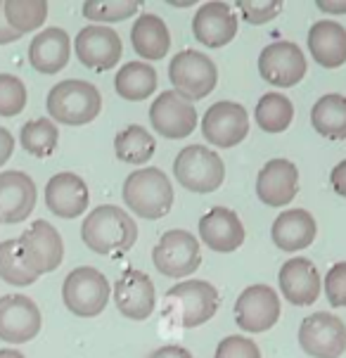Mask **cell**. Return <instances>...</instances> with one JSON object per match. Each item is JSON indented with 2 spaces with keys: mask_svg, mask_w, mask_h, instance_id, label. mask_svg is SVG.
Returning <instances> with one entry per match:
<instances>
[{
  "mask_svg": "<svg viewBox=\"0 0 346 358\" xmlns=\"http://www.w3.org/2000/svg\"><path fill=\"white\" fill-rule=\"evenodd\" d=\"M112 287L107 278L93 266L74 268L64 278L62 285V301L71 313L78 318H95L105 311Z\"/></svg>",
  "mask_w": 346,
  "mask_h": 358,
  "instance_id": "cell-7",
  "label": "cell"
},
{
  "mask_svg": "<svg viewBox=\"0 0 346 358\" xmlns=\"http://www.w3.org/2000/svg\"><path fill=\"white\" fill-rule=\"evenodd\" d=\"M114 304L121 315L131 320L150 318L157 306V289L152 278L138 268H126L114 285Z\"/></svg>",
  "mask_w": 346,
  "mask_h": 358,
  "instance_id": "cell-17",
  "label": "cell"
},
{
  "mask_svg": "<svg viewBox=\"0 0 346 358\" xmlns=\"http://www.w3.org/2000/svg\"><path fill=\"white\" fill-rule=\"evenodd\" d=\"M0 278L15 287H27L38 280V275L29 268L24 261L20 240H5L0 242Z\"/></svg>",
  "mask_w": 346,
  "mask_h": 358,
  "instance_id": "cell-34",
  "label": "cell"
},
{
  "mask_svg": "<svg viewBox=\"0 0 346 358\" xmlns=\"http://www.w3.org/2000/svg\"><path fill=\"white\" fill-rule=\"evenodd\" d=\"M90 192L86 180L78 173H55L45 185V204L55 216L76 218L88 209Z\"/></svg>",
  "mask_w": 346,
  "mask_h": 358,
  "instance_id": "cell-23",
  "label": "cell"
},
{
  "mask_svg": "<svg viewBox=\"0 0 346 358\" xmlns=\"http://www.w3.org/2000/svg\"><path fill=\"white\" fill-rule=\"evenodd\" d=\"M114 90H117L119 98L140 102L147 100L152 93L157 90V71L150 62L136 59V62H126L117 71L114 78Z\"/></svg>",
  "mask_w": 346,
  "mask_h": 358,
  "instance_id": "cell-28",
  "label": "cell"
},
{
  "mask_svg": "<svg viewBox=\"0 0 346 358\" xmlns=\"http://www.w3.org/2000/svg\"><path fill=\"white\" fill-rule=\"evenodd\" d=\"M138 12V3L131 0H119V3H98V0H88L83 3V17L90 22H102V27H109L114 22H126Z\"/></svg>",
  "mask_w": 346,
  "mask_h": 358,
  "instance_id": "cell-35",
  "label": "cell"
},
{
  "mask_svg": "<svg viewBox=\"0 0 346 358\" xmlns=\"http://www.w3.org/2000/svg\"><path fill=\"white\" fill-rule=\"evenodd\" d=\"M299 190V171L289 159H271L261 166L257 176V195L264 204L280 209L296 197Z\"/></svg>",
  "mask_w": 346,
  "mask_h": 358,
  "instance_id": "cell-18",
  "label": "cell"
},
{
  "mask_svg": "<svg viewBox=\"0 0 346 358\" xmlns=\"http://www.w3.org/2000/svg\"><path fill=\"white\" fill-rule=\"evenodd\" d=\"M20 247L24 254V261L31 268L36 275H45V273H52L55 268H59L64 259V242L59 230L48 221H34L31 226L22 233Z\"/></svg>",
  "mask_w": 346,
  "mask_h": 358,
  "instance_id": "cell-9",
  "label": "cell"
},
{
  "mask_svg": "<svg viewBox=\"0 0 346 358\" xmlns=\"http://www.w3.org/2000/svg\"><path fill=\"white\" fill-rule=\"evenodd\" d=\"M81 240L95 254H124L138 240V226L117 204H100L83 218Z\"/></svg>",
  "mask_w": 346,
  "mask_h": 358,
  "instance_id": "cell-1",
  "label": "cell"
},
{
  "mask_svg": "<svg viewBox=\"0 0 346 358\" xmlns=\"http://www.w3.org/2000/svg\"><path fill=\"white\" fill-rule=\"evenodd\" d=\"M238 10L245 17V22L259 27V24L275 20L282 12V3L280 0H271V3H247V0H242V3H238Z\"/></svg>",
  "mask_w": 346,
  "mask_h": 358,
  "instance_id": "cell-39",
  "label": "cell"
},
{
  "mask_svg": "<svg viewBox=\"0 0 346 358\" xmlns=\"http://www.w3.org/2000/svg\"><path fill=\"white\" fill-rule=\"evenodd\" d=\"M214 358H261V349L249 337L230 335L218 342Z\"/></svg>",
  "mask_w": 346,
  "mask_h": 358,
  "instance_id": "cell-37",
  "label": "cell"
},
{
  "mask_svg": "<svg viewBox=\"0 0 346 358\" xmlns=\"http://www.w3.org/2000/svg\"><path fill=\"white\" fill-rule=\"evenodd\" d=\"M199 238L211 252L230 254L245 242V226L228 206H214L199 218Z\"/></svg>",
  "mask_w": 346,
  "mask_h": 358,
  "instance_id": "cell-22",
  "label": "cell"
},
{
  "mask_svg": "<svg viewBox=\"0 0 346 358\" xmlns=\"http://www.w3.org/2000/svg\"><path fill=\"white\" fill-rule=\"evenodd\" d=\"M131 43L133 50L143 57V62H157L168 55L171 48V31L159 15L143 12L131 27Z\"/></svg>",
  "mask_w": 346,
  "mask_h": 358,
  "instance_id": "cell-27",
  "label": "cell"
},
{
  "mask_svg": "<svg viewBox=\"0 0 346 358\" xmlns=\"http://www.w3.org/2000/svg\"><path fill=\"white\" fill-rule=\"evenodd\" d=\"M0 358H27V356L17 349H0Z\"/></svg>",
  "mask_w": 346,
  "mask_h": 358,
  "instance_id": "cell-45",
  "label": "cell"
},
{
  "mask_svg": "<svg viewBox=\"0 0 346 358\" xmlns=\"http://www.w3.org/2000/svg\"><path fill=\"white\" fill-rule=\"evenodd\" d=\"M311 124L323 138L346 141V95L327 93L311 107Z\"/></svg>",
  "mask_w": 346,
  "mask_h": 358,
  "instance_id": "cell-29",
  "label": "cell"
},
{
  "mask_svg": "<svg viewBox=\"0 0 346 358\" xmlns=\"http://www.w3.org/2000/svg\"><path fill=\"white\" fill-rule=\"evenodd\" d=\"M202 136L216 148H235L249 136V114L240 102H214L202 117Z\"/></svg>",
  "mask_w": 346,
  "mask_h": 358,
  "instance_id": "cell-13",
  "label": "cell"
},
{
  "mask_svg": "<svg viewBox=\"0 0 346 358\" xmlns=\"http://www.w3.org/2000/svg\"><path fill=\"white\" fill-rule=\"evenodd\" d=\"M57 143H59V131L57 124L50 117L27 121L20 131V145L29 155L38 157V159L50 157L57 150Z\"/></svg>",
  "mask_w": 346,
  "mask_h": 358,
  "instance_id": "cell-32",
  "label": "cell"
},
{
  "mask_svg": "<svg viewBox=\"0 0 346 358\" xmlns=\"http://www.w3.org/2000/svg\"><path fill=\"white\" fill-rule=\"evenodd\" d=\"M20 38V34L10 27L8 20H5V12H3V3H0V45L5 43H12V41Z\"/></svg>",
  "mask_w": 346,
  "mask_h": 358,
  "instance_id": "cell-43",
  "label": "cell"
},
{
  "mask_svg": "<svg viewBox=\"0 0 346 358\" xmlns=\"http://www.w3.org/2000/svg\"><path fill=\"white\" fill-rule=\"evenodd\" d=\"M3 12L10 27L24 36L41 29V24L48 17V3L43 0H8V3H3Z\"/></svg>",
  "mask_w": 346,
  "mask_h": 358,
  "instance_id": "cell-33",
  "label": "cell"
},
{
  "mask_svg": "<svg viewBox=\"0 0 346 358\" xmlns=\"http://www.w3.org/2000/svg\"><path fill=\"white\" fill-rule=\"evenodd\" d=\"M45 107L52 121L66 126H83L100 117L102 95L90 81L66 78L50 88Z\"/></svg>",
  "mask_w": 346,
  "mask_h": 358,
  "instance_id": "cell-2",
  "label": "cell"
},
{
  "mask_svg": "<svg viewBox=\"0 0 346 358\" xmlns=\"http://www.w3.org/2000/svg\"><path fill=\"white\" fill-rule=\"evenodd\" d=\"M154 268L166 278H187L202 264V250L190 230L173 228L161 235L152 250Z\"/></svg>",
  "mask_w": 346,
  "mask_h": 358,
  "instance_id": "cell-8",
  "label": "cell"
},
{
  "mask_svg": "<svg viewBox=\"0 0 346 358\" xmlns=\"http://www.w3.org/2000/svg\"><path fill=\"white\" fill-rule=\"evenodd\" d=\"M71 55V38L64 29L48 27L41 34L34 36L29 45V59L31 66L41 74H57L62 71Z\"/></svg>",
  "mask_w": 346,
  "mask_h": 358,
  "instance_id": "cell-24",
  "label": "cell"
},
{
  "mask_svg": "<svg viewBox=\"0 0 346 358\" xmlns=\"http://www.w3.org/2000/svg\"><path fill=\"white\" fill-rule=\"evenodd\" d=\"M254 117L261 131L266 133H282L289 129L294 119V105L289 98H284L282 93H266L261 95L254 109Z\"/></svg>",
  "mask_w": 346,
  "mask_h": 358,
  "instance_id": "cell-31",
  "label": "cell"
},
{
  "mask_svg": "<svg viewBox=\"0 0 346 358\" xmlns=\"http://www.w3.org/2000/svg\"><path fill=\"white\" fill-rule=\"evenodd\" d=\"M168 81L180 98L195 102L204 100L218 83V69L214 59L199 50H180L168 62Z\"/></svg>",
  "mask_w": 346,
  "mask_h": 358,
  "instance_id": "cell-6",
  "label": "cell"
},
{
  "mask_svg": "<svg viewBox=\"0 0 346 358\" xmlns=\"http://www.w3.org/2000/svg\"><path fill=\"white\" fill-rule=\"evenodd\" d=\"M76 57L81 59V64H86L88 69L95 71H107L112 66H117L124 52L119 34L112 27H102V24H88L78 31L74 41Z\"/></svg>",
  "mask_w": 346,
  "mask_h": 358,
  "instance_id": "cell-16",
  "label": "cell"
},
{
  "mask_svg": "<svg viewBox=\"0 0 346 358\" xmlns=\"http://www.w3.org/2000/svg\"><path fill=\"white\" fill-rule=\"evenodd\" d=\"M330 185H332V190H335L337 195L346 197V159H342L335 169H332V173H330Z\"/></svg>",
  "mask_w": 346,
  "mask_h": 358,
  "instance_id": "cell-40",
  "label": "cell"
},
{
  "mask_svg": "<svg viewBox=\"0 0 346 358\" xmlns=\"http://www.w3.org/2000/svg\"><path fill=\"white\" fill-rule=\"evenodd\" d=\"M192 34L206 48H223L238 36V15L228 3H204L192 17Z\"/></svg>",
  "mask_w": 346,
  "mask_h": 358,
  "instance_id": "cell-21",
  "label": "cell"
},
{
  "mask_svg": "<svg viewBox=\"0 0 346 358\" xmlns=\"http://www.w3.org/2000/svg\"><path fill=\"white\" fill-rule=\"evenodd\" d=\"M325 296L335 308H346V261H337L325 275Z\"/></svg>",
  "mask_w": 346,
  "mask_h": 358,
  "instance_id": "cell-38",
  "label": "cell"
},
{
  "mask_svg": "<svg viewBox=\"0 0 346 358\" xmlns=\"http://www.w3.org/2000/svg\"><path fill=\"white\" fill-rule=\"evenodd\" d=\"M157 150L154 136L140 124H133L129 129L117 133L114 138V152L126 164H145L152 159Z\"/></svg>",
  "mask_w": 346,
  "mask_h": 358,
  "instance_id": "cell-30",
  "label": "cell"
},
{
  "mask_svg": "<svg viewBox=\"0 0 346 358\" xmlns=\"http://www.w3.org/2000/svg\"><path fill=\"white\" fill-rule=\"evenodd\" d=\"M124 202L136 216L157 221L164 218L173 206V185L161 169L147 166L133 171L124 183Z\"/></svg>",
  "mask_w": 346,
  "mask_h": 358,
  "instance_id": "cell-3",
  "label": "cell"
},
{
  "mask_svg": "<svg viewBox=\"0 0 346 358\" xmlns=\"http://www.w3.org/2000/svg\"><path fill=\"white\" fill-rule=\"evenodd\" d=\"M197 109L190 100L180 98L175 90H164L159 98L150 105L152 129L168 141L187 138L197 126Z\"/></svg>",
  "mask_w": 346,
  "mask_h": 358,
  "instance_id": "cell-14",
  "label": "cell"
},
{
  "mask_svg": "<svg viewBox=\"0 0 346 358\" xmlns=\"http://www.w3.org/2000/svg\"><path fill=\"white\" fill-rule=\"evenodd\" d=\"M280 318V299L268 285H252L242 289L235 301V323L245 332H266Z\"/></svg>",
  "mask_w": 346,
  "mask_h": 358,
  "instance_id": "cell-15",
  "label": "cell"
},
{
  "mask_svg": "<svg viewBox=\"0 0 346 358\" xmlns=\"http://www.w3.org/2000/svg\"><path fill=\"white\" fill-rule=\"evenodd\" d=\"M315 218L306 209H287L273 221V245L282 252H301L315 240Z\"/></svg>",
  "mask_w": 346,
  "mask_h": 358,
  "instance_id": "cell-26",
  "label": "cell"
},
{
  "mask_svg": "<svg viewBox=\"0 0 346 358\" xmlns=\"http://www.w3.org/2000/svg\"><path fill=\"white\" fill-rule=\"evenodd\" d=\"M318 10L325 15H346V0H318Z\"/></svg>",
  "mask_w": 346,
  "mask_h": 358,
  "instance_id": "cell-44",
  "label": "cell"
},
{
  "mask_svg": "<svg viewBox=\"0 0 346 358\" xmlns=\"http://www.w3.org/2000/svg\"><path fill=\"white\" fill-rule=\"evenodd\" d=\"M173 176L185 190L206 195L221 187L226 178V164L214 150L204 145H187L175 155L173 162Z\"/></svg>",
  "mask_w": 346,
  "mask_h": 358,
  "instance_id": "cell-5",
  "label": "cell"
},
{
  "mask_svg": "<svg viewBox=\"0 0 346 358\" xmlns=\"http://www.w3.org/2000/svg\"><path fill=\"white\" fill-rule=\"evenodd\" d=\"M218 304H221L218 289L206 280H185L171 287L164 296V311L180 327L204 325L216 315Z\"/></svg>",
  "mask_w": 346,
  "mask_h": 358,
  "instance_id": "cell-4",
  "label": "cell"
},
{
  "mask_svg": "<svg viewBox=\"0 0 346 358\" xmlns=\"http://www.w3.org/2000/svg\"><path fill=\"white\" fill-rule=\"evenodd\" d=\"M306 55L292 41L268 43L259 55V74L277 88H292L306 76Z\"/></svg>",
  "mask_w": 346,
  "mask_h": 358,
  "instance_id": "cell-10",
  "label": "cell"
},
{
  "mask_svg": "<svg viewBox=\"0 0 346 358\" xmlns=\"http://www.w3.org/2000/svg\"><path fill=\"white\" fill-rule=\"evenodd\" d=\"M38 190L29 173L3 171L0 173V223H20L31 216Z\"/></svg>",
  "mask_w": 346,
  "mask_h": 358,
  "instance_id": "cell-20",
  "label": "cell"
},
{
  "mask_svg": "<svg viewBox=\"0 0 346 358\" xmlns=\"http://www.w3.org/2000/svg\"><path fill=\"white\" fill-rule=\"evenodd\" d=\"M12 150H15V138H12V133L8 129L0 126V166L12 157Z\"/></svg>",
  "mask_w": 346,
  "mask_h": 358,
  "instance_id": "cell-42",
  "label": "cell"
},
{
  "mask_svg": "<svg viewBox=\"0 0 346 358\" xmlns=\"http://www.w3.org/2000/svg\"><path fill=\"white\" fill-rule=\"evenodd\" d=\"M27 107V86L15 74H0V117H17Z\"/></svg>",
  "mask_w": 346,
  "mask_h": 358,
  "instance_id": "cell-36",
  "label": "cell"
},
{
  "mask_svg": "<svg viewBox=\"0 0 346 358\" xmlns=\"http://www.w3.org/2000/svg\"><path fill=\"white\" fill-rule=\"evenodd\" d=\"M43 327V315L34 299L24 294L0 296V342L27 344Z\"/></svg>",
  "mask_w": 346,
  "mask_h": 358,
  "instance_id": "cell-12",
  "label": "cell"
},
{
  "mask_svg": "<svg viewBox=\"0 0 346 358\" xmlns=\"http://www.w3.org/2000/svg\"><path fill=\"white\" fill-rule=\"evenodd\" d=\"M299 347L311 358H339L346 351V325L335 313H311L299 327Z\"/></svg>",
  "mask_w": 346,
  "mask_h": 358,
  "instance_id": "cell-11",
  "label": "cell"
},
{
  "mask_svg": "<svg viewBox=\"0 0 346 358\" xmlns=\"http://www.w3.org/2000/svg\"><path fill=\"white\" fill-rule=\"evenodd\" d=\"M306 43L311 57L325 69H337L346 62V29L339 22H313Z\"/></svg>",
  "mask_w": 346,
  "mask_h": 358,
  "instance_id": "cell-25",
  "label": "cell"
},
{
  "mask_svg": "<svg viewBox=\"0 0 346 358\" xmlns=\"http://www.w3.org/2000/svg\"><path fill=\"white\" fill-rule=\"evenodd\" d=\"M277 282H280L282 296L292 306H311L320 296V289H323L318 268L306 257H294L284 261L280 275H277Z\"/></svg>",
  "mask_w": 346,
  "mask_h": 358,
  "instance_id": "cell-19",
  "label": "cell"
},
{
  "mask_svg": "<svg viewBox=\"0 0 346 358\" xmlns=\"http://www.w3.org/2000/svg\"><path fill=\"white\" fill-rule=\"evenodd\" d=\"M147 358H192V354L185 347H178V344H166V347L154 349Z\"/></svg>",
  "mask_w": 346,
  "mask_h": 358,
  "instance_id": "cell-41",
  "label": "cell"
}]
</instances>
